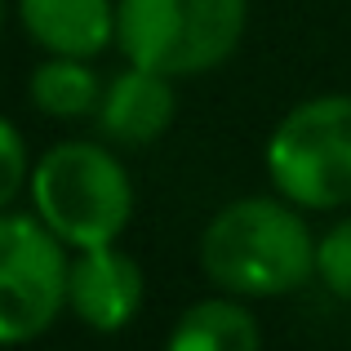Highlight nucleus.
Instances as JSON below:
<instances>
[{"label":"nucleus","instance_id":"1","mask_svg":"<svg viewBox=\"0 0 351 351\" xmlns=\"http://www.w3.org/2000/svg\"><path fill=\"white\" fill-rule=\"evenodd\" d=\"M200 267L232 298H280L316 276V236L280 191L240 196L209 218Z\"/></svg>","mask_w":351,"mask_h":351},{"label":"nucleus","instance_id":"2","mask_svg":"<svg viewBox=\"0 0 351 351\" xmlns=\"http://www.w3.org/2000/svg\"><path fill=\"white\" fill-rule=\"evenodd\" d=\"M27 196H32V214L71 254L94 245H116L134 218V182H129L125 165L116 160L112 147L89 143V138L49 147L32 165Z\"/></svg>","mask_w":351,"mask_h":351},{"label":"nucleus","instance_id":"3","mask_svg":"<svg viewBox=\"0 0 351 351\" xmlns=\"http://www.w3.org/2000/svg\"><path fill=\"white\" fill-rule=\"evenodd\" d=\"M249 23V0H116V45L134 67L187 80L223 67Z\"/></svg>","mask_w":351,"mask_h":351},{"label":"nucleus","instance_id":"4","mask_svg":"<svg viewBox=\"0 0 351 351\" xmlns=\"http://www.w3.org/2000/svg\"><path fill=\"white\" fill-rule=\"evenodd\" d=\"M271 187L298 209L351 205V94H320L289 107L267 138Z\"/></svg>","mask_w":351,"mask_h":351},{"label":"nucleus","instance_id":"5","mask_svg":"<svg viewBox=\"0 0 351 351\" xmlns=\"http://www.w3.org/2000/svg\"><path fill=\"white\" fill-rule=\"evenodd\" d=\"M71 249L36 214H0V347L40 338L67 311Z\"/></svg>","mask_w":351,"mask_h":351},{"label":"nucleus","instance_id":"6","mask_svg":"<svg viewBox=\"0 0 351 351\" xmlns=\"http://www.w3.org/2000/svg\"><path fill=\"white\" fill-rule=\"evenodd\" d=\"M143 267L116 245L76 249L67 280V311L94 334H120L143 307Z\"/></svg>","mask_w":351,"mask_h":351},{"label":"nucleus","instance_id":"7","mask_svg":"<svg viewBox=\"0 0 351 351\" xmlns=\"http://www.w3.org/2000/svg\"><path fill=\"white\" fill-rule=\"evenodd\" d=\"M173 116H178L173 76H160V71H147L129 62L120 76H112L103 85L98 129L120 147H147L156 138H165Z\"/></svg>","mask_w":351,"mask_h":351},{"label":"nucleus","instance_id":"8","mask_svg":"<svg viewBox=\"0 0 351 351\" xmlns=\"http://www.w3.org/2000/svg\"><path fill=\"white\" fill-rule=\"evenodd\" d=\"M27 40L58 58H98L116 40V0H18Z\"/></svg>","mask_w":351,"mask_h":351},{"label":"nucleus","instance_id":"9","mask_svg":"<svg viewBox=\"0 0 351 351\" xmlns=\"http://www.w3.org/2000/svg\"><path fill=\"white\" fill-rule=\"evenodd\" d=\"M165 351H263V329L240 298L218 293L182 311Z\"/></svg>","mask_w":351,"mask_h":351},{"label":"nucleus","instance_id":"10","mask_svg":"<svg viewBox=\"0 0 351 351\" xmlns=\"http://www.w3.org/2000/svg\"><path fill=\"white\" fill-rule=\"evenodd\" d=\"M27 94H32V107L53 120H85L98 116V103H103V80L89 67V58H49L32 71L27 80Z\"/></svg>","mask_w":351,"mask_h":351},{"label":"nucleus","instance_id":"11","mask_svg":"<svg viewBox=\"0 0 351 351\" xmlns=\"http://www.w3.org/2000/svg\"><path fill=\"white\" fill-rule=\"evenodd\" d=\"M316 280L334 298L351 302V218H338L325 236H316Z\"/></svg>","mask_w":351,"mask_h":351},{"label":"nucleus","instance_id":"12","mask_svg":"<svg viewBox=\"0 0 351 351\" xmlns=\"http://www.w3.org/2000/svg\"><path fill=\"white\" fill-rule=\"evenodd\" d=\"M32 182V160H27V143L14 129V120L0 116V214L14 209V200Z\"/></svg>","mask_w":351,"mask_h":351},{"label":"nucleus","instance_id":"13","mask_svg":"<svg viewBox=\"0 0 351 351\" xmlns=\"http://www.w3.org/2000/svg\"><path fill=\"white\" fill-rule=\"evenodd\" d=\"M0 27H5V0H0Z\"/></svg>","mask_w":351,"mask_h":351}]
</instances>
